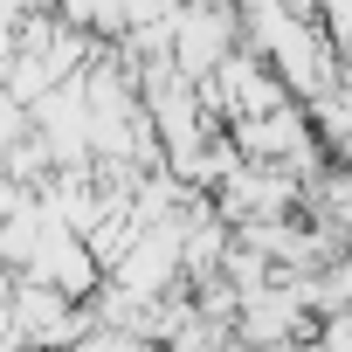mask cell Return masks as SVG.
I'll return each instance as SVG.
<instances>
[{"instance_id": "obj_1", "label": "cell", "mask_w": 352, "mask_h": 352, "mask_svg": "<svg viewBox=\"0 0 352 352\" xmlns=\"http://www.w3.org/2000/svg\"><path fill=\"white\" fill-rule=\"evenodd\" d=\"M63 21L83 35V28H104V35H124V0H56Z\"/></svg>"}]
</instances>
